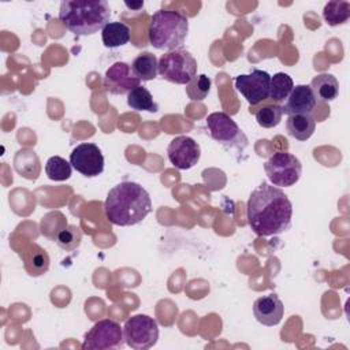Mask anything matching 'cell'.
<instances>
[{"mask_svg": "<svg viewBox=\"0 0 350 350\" xmlns=\"http://www.w3.org/2000/svg\"><path fill=\"white\" fill-rule=\"evenodd\" d=\"M293 204L280 187L260 183L249 196L247 224L258 237L279 235L291 226Z\"/></svg>", "mask_w": 350, "mask_h": 350, "instance_id": "cell-1", "label": "cell"}, {"mask_svg": "<svg viewBox=\"0 0 350 350\" xmlns=\"http://www.w3.org/2000/svg\"><path fill=\"white\" fill-rule=\"evenodd\" d=\"M152 211L149 193L135 182L124 180L113 186L105 198L104 213L115 226H134L142 221Z\"/></svg>", "mask_w": 350, "mask_h": 350, "instance_id": "cell-2", "label": "cell"}, {"mask_svg": "<svg viewBox=\"0 0 350 350\" xmlns=\"http://www.w3.org/2000/svg\"><path fill=\"white\" fill-rule=\"evenodd\" d=\"M111 8L105 0H66L60 3L59 19L77 36H90L109 23Z\"/></svg>", "mask_w": 350, "mask_h": 350, "instance_id": "cell-3", "label": "cell"}, {"mask_svg": "<svg viewBox=\"0 0 350 350\" xmlns=\"http://www.w3.org/2000/svg\"><path fill=\"white\" fill-rule=\"evenodd\" d=\"M189 31V19L179 11L159 10L149 22L148 37L152 46L161 51L180 49Z\"/></svg>", "mask_w": 350, "mask_h": 350, "instance_id": "cell-4", "label": "cell"}, {"mask_svg": "<svg viewBox=\"0 0 350 350\" xmlns=\"http://www.w3.org/2000/svg\"><path fill=\"white\" fill-rule=\"evenodd\" d=\"M159 74L168 82L187 85L197 75V62L189 51H170L159 60Z\"/></svg>", "mask_w": 350, "mask_h": 350, "instance_id": "cell-5", "label": "cell"}, {"mask_svg": "<svg viewBox=\"0 0 350 350\" xmlns=\"http://www.w3.org/2000/svg\"><path fill=\"white\" fill-rule=\"evenodd\" d=\"M212 139L227 149L242 152L247 146V138L237 122L226 112H212L205 119Z\"/></svg>", "mask_w": 350, "mask_h": 350, "instance_id": "cell-6", "label": "cell"}, {"mask_svg": "<svg viewBox=\"0 0 350 350\" xmlns=\"http://www.w3.org/2000/svg\"><path fill=\"white\" fill-rule=\"evenodd\" d=\"M264 170L273 186L290 187L299 180L302 164L290 152H276L265 161Z\"/></svg>", "mask_w": 350, "mask_h": 350, "instance_id": "cell-7", "label": "cell"}, {"mask_svg": "<svg viewBox=\"0 0 350 350\" xmlns=\"http://www.w3.org/2000/svg\"><path fill=\"white\" fill-rule=\"evenodd\" d=\"M124 342L135 350H146L156 345L159 339V325L153 317L135 314L126 320L123 325Z\"/></svg>", "mask_w": 350, "mask_h": 350, "instance_id": "cell-8", "label": "cell"}, {"mask_svg": "<svg viewBox=\"0 0 350 350\" xmlns=\"http://www.w3.org/2000/svg\"><path fill=\"white\" fill-rule=\"evenodd\" d=\"M124 345L123 328L111 320L103 319L97 321L85 335L82 349L83 350H111L120 349Z\"/></svg>", "mask_w": 350, "mask_h": 350, "instance_id": "cell-9", "label": "cell"}, {"mask_svg": "<svg viewBox=\"0 0 350 350\" xmlns=\"http://www.w3.org/2000/svg\"><path fill=\"white\" fill-rule=\"evenodd\" d=\"M271 75L258 68H252L250 74H241L235 77V89L246 98L252 105H256L268 98Z\"/></svg>", "mask_w": 350, "mask_h": 350, "instance_id": "cell-10", "label": "cell"}, {"mask_svg": "<svg viewBox=\"0 0 350 350\" xmlns=\"http://www.w3.org/2000/svg\"><path fill=\"white\" fill-rule=\"evenodd\" d=\"M70 163L75 171L88 178L98 176L104 171V156L101 149L92 142L77 145L70 154Z\"/></svg>", "mask_w": 350, "mask_h": 350, "instance_id": "cell-11", "label": "cell"}, {"mask_svg": "<svg viewBox=\"0 0 350 350\" xmlns=\"http://www.w3.org/2000/svg\"><path fill=\"white\" fill-rule=\"evenodd\" d=\"M167 156L170 163L178 170L193 168L201 156L200 145L187 135L175 137L167 148Z\"/></svg>", "mask_w": 350, "mask_h": 350, "instance_id": "cell-12", "label": "cell"}, {"mask_svg": "<svg viewBox=\"0 0 350 350\" xmlns=\"http://www.w3.org/2000/svg\"><path fill=\"white\" fill-rule=\"evenodd\" d=\"M139 82L131 66L124 62H116L107 68L103 85L108 93L119 96L131 92L134 88L139 86Z\"/></svg>", "mask_w": 350, "mask_h": 350, "instance_id": "cell-13", "label": "cell"}, {"mask_svg": "<svg viewBox=\"0 0 350 350\" xmlns=\"http://www.w3.org/2000/svg\"><path fill=\"white\" fill-rule=\"evenodd\" d=\"M284 306L280 298L272 293L260 297L253 304V314L258 323L267 327H273L282 321Z\"/></svg>", "mask_w": 350, "mask_h": 350, "instance_id": "cell-14", "label": "cell"}, {"mask_svg": "<svg viewBox=\"0 0 350 350\" xmlns=\"http://www.w3.org/2000/svg\"><path fill=\"white\" fill-rule=\"evenodd\" d=\"M317 104L314 93L308 85H297L293 88L291 93L286 98L284 105L282 107L283 113H310Z\"/></svg>", "mask_w": 350, "mask_h": 350, "instance_id": "cell-15", "label": "cell"}, {"mask_svg": "<svg viewBox=\"0 0 350 350\" xmlns=\"http://www.w3.org/2000/svg\"><path fill=\"white\" fill-rule=\"evenodd\" d=\"M310 88L314 93L316 100H319L320 103L332 101L339 94V82L332 74H328V72L316 75L312 79Z\"/></svg>", "mask_w": 350, "mask_h": 350, "instance_id": "cell-16", "label": "cell"}, {"mask_svg": "<svg viewBox=\"0 0 350 350\" xmlns=\"http://www.w3.org/2000/svg\"><path fill=\"white\" fill-rule=\"evenodd\" d=\"M287 133L298 141L309 139L316 129V120L310 113L288 115L286 122Z\"/></svg>", "mask_w": 350, "mask_h": 350, "instance_id": "cell-17", "label": "cell"}, {"mask_svg": "<svg viewBox=\"0 0 350 350\" xmlns=\"http://www.w3.org/2000/svg\"><path fill=\"white\" fill-rule=\"evenodd\" d=\"M130 27L123 22H109L101 30L103 44L107 48H118L126 45L130 41Z\"/></svg>", "mask_w": 350, "mask_h": 350, "instance_id": "cell-18", "label": "cell"}, {"mask_svg": "<svg viewBox=\"0 0 350 350\" xmlns=\"http://www.w3.org/2000/svg\"><path fill=\"white\" fill-rule=\"evenodd\" d=\"M131 70L139 81H152L159 74V62L153 53L142 52L133 60Z\"/></svg>", "mask_w": 350, "mask_h": 350, "instance_id": "cell-19", "label": "cell"}, {"mask_svg": "<svg viewBox=\"0 0 350 350\" xmlns=\"http://www.w3.org/2000/svg\"><path fill=\"white\" fill-rule=\"evenodd\" d=\"M323 18L329 26H338L350 18V3L347 0L328 1L323 8Z\"/></svg>", "mask_w": 350, "mask_h": 350, "instance_id": "cell-20", "label": "cell"}, {"mask_svg": "<svg viewBox=\"0 0 350 350\" xmlns=\"http://www.w3.org/2000/svg\"><path fill=\"white\" fill-rule=\"evenodd\" d=\"M127 105L134 111H148V112H156L159 108L157 104L153 101L152 93L141 85L127 93Z\"/></svg>", "mask_w": 350, "mask_h": 350, "instance_id": "cell-21", "label": "cell"}, {"mask_svg": "<svg viewBox=\"0 0 350 350\" xmlns=\"http://www.w3.org/2000/svg\"><path fill=\"white\" fill-rule=\"evenodd\" d=\"M293 88H294V82L288 74L276 72L273 77H271L268 98L276 103H282L288 97Z\"/></svg>", "mask_w": 350, "mask_h": 350, "instance_id": "cell-22", "label": "cell"}, {"mask_svg": "<svg viewBox=\"0 0 350 350\" xmlns=\"http://www.w3.org/2000/svg\"><path fill=\"white\" fill-rule=\"evenodd\" d=\"M71 163L60 156H52L45 163V174L51 180L62 182L71 176Z\"/></svg>", "mask_w": 350, "mask_h": 350, "instance_id": "cell-23", "label": "cell"}, {"mask_svg": "<svg viewBox=\"0 0 350 350\" xmlns=\"http://www.w3.org/2000/svg\"><path fill=\"white\" fill-rule=\"evenodd\" d=\"M211 79L205 74L196 75L187 85H186V94L191 101H201L206 98L211 90Z\"/></svg>", "mask_w": 350, "mask_h": 350, "instance_id": "cell-24", "label": "cell"}, {"mask_svg": "<svg viewBox=\"0 0 350 350\" xmlns=\"http://www.w3.org/2000/svg\"><path fill=\"white\" fill-rule=\"evenodd\" d=\"M282 107L278 104H272V105H267L264 108H260L256 112V120L257 123L264 127V129H272L276 127L280 120H282Z\"/></svg>", "mask_w": 350, "mask_h": 350, "instance_id": "cell-25", "label": "cell"}, {"mask_svg": "<svg viewBox=\"0 0 350 350\" xmlns=\"http://www.w3.org/2000/svg\"><path fill=\"white\" fill-rule=\"evenodd\" d=\"M81 238H82V234H81L78 227L67 226L66 228H63L62 231L57 232L56 243L62 249H64L67 252H71V250H74V249H77L79 246Z\"/></svg>", "mask_w": 350, "mask_h": 350, "instance_id": "cell-26", "label": "cell"}, {"mask_svg": "<svg viewBox=\"0 0 350 350\" xmlns=\"http://www.w3.org/2000/svg\"><path fill=\"white\" fill-rule=\"evenodd\" d=\"M27 262H31V265H33V268L29 271L30 275H41L48 269L49 258L44 250L38 249V252L34 253Z\"/></svg>", "mask_w": 350, "mask_h": 350, "instance_id": "cell-27", "label": "cell"}, {"mask_svg": "<svg viewBox=\"0 0 350 350\" xmlns=\"http://www.w3.org/2000/svg\"><path fill=\"white\" fill-rule=\"evenodd\" d=\"M124 5H126L127 8H131V10H138V8H141V7L144 5V1H137V3H129V1H126Z\"/></svg>", "mask_w": 350, "mask_h": 350, "instance_id": "cell-28", "label": "cell"}]
</instances>
